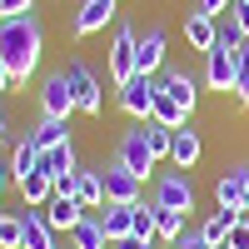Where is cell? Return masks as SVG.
<instances>
[{"label": "cell", "instance_id": "12", "mask_svg": "<svg viewBox=\"0 0 249 249\" xmlns=\"http://www.w3.org/2000/svg\"><path fill=\"white\" fill-rule=\"evenodd\" d=\"M45 219H50V230H55V234H60V230H65V234H70V230H75V224H80V219H85V204H80L75 195H55V199L45 204Z\"/></svg>", "mask_w": 249, "mask_h": 249}, {"label": "cell", "instance_id": "29", "mask_svg": "<svg viewBox=\"0 0 249 249\" xmlns=\"http://www.w3.org/2000/svg\"><path fill=\"white\" fill-rule=\"evenodd\" d=\"M219 249H249V214H239V219L230 224V239H224Z\"/></svg>", "mask_w": 249, "mask_h": 249}, {"label": "cell", "instance_id": "8", "mask_svg": "<svg viewBox=\"0 0 249 249\" xmlns=\"http://www.w3.org/2000/svg\"><path fill=\"white\" fill-rule=\"evenodd\" d=\"M100 179H105V204H140V175H130L124 164L115 160V164H105L100 170Z\"/></svg>", "mask_w": 249, "mask_h": 249}, {"label": "cell", "instance_id": "17", "mask_svg": "<svg viewBox=\"0 0 249 249\" xmlns=\"http://www.w3.org/2000/svg\"><path fill=\"white\" fill-rule=\"evenodd\" d=\"M100 230L110 234V244L124 239L135 230V204H105V210H100Z\"/></svg>", "mask_w": 249, "mask_h": 249}, {"label": "cell", "instance_id": "27", "mask_svg": "<svg viewBox=\"0 0 249 249\" xmlns=\"http://www.w3.org/2000/svg\"><path fill=\"white\" fill-rule=\"evenodd\" d=\"M234 100L249 105V40L239 45V70H234Z\"/></svg>", "mask_w": 249, "mask_h": 249}, {"label": "cell", "instance_id": "20", "mask_svg": "<svg viewBox=\"0 0 249 249\" xmlns=\"http://www.w3.org/2000/svg\"><path fill=\"white\" fill-rule=\"evenodd\" d=\"M150 120H160L164 130H184V124H190V110H184L175 95H164V90H160V95H155V110H150Z\"/></svg>", "mask_w": 249, "mask_h": 249}, {"label": "cell", "instance_id": "25", "mask_svg": "<svg viewBox=\"0 0 249 249\" xmlns=\"http://www.w3.org/2000/svg\"><path fill=\"white\" fill-rule=\"evenodd\" d=\"M140 130H144V144H150V155H155V160H170V140H175V130H164L160 120H144Z\"/></svg>", "mask_w": 249, "mask_h": 249}, {"label": "cell", "instance_id": "28", "mask_svg": "<svg viewBox=\"0 0 249 249\" xmlns=\"http://www.w3.org/2000/svg\"><path fill=\"white\" fill-rule=\"evenodd\" d=\"M20 234H25L20 214H0V249H20Z\"/></svg>", "mask_w": 249, "mask_h": 249}, {"label": "cell", "instance_id": "30", "mask_svg": "<svg viewBox=\"0 0 249 249\" xmlns=\"http://www.w3.org/2000/svg\"><path fill=\"white\" fill-rule=\"evenodd\" d=\"M170 249H214V244H210V239H204L199 230H184V234H179V239H175Z\"/></svg>", "mask_w": 249, "mask_h": 249}, {"label": "cell", "instance_id": "23", "mask_svg": "<svg viewBox=\"0 0 249 249\" xmlns=\"http://www.w3.org/2000/svg\"><path fill=\"white\" fill-rule=\"evenodd\" d=\"M40 170H45L50 179L75 175V144H55V150H45V155H40Z\"/></svg>", "mask_w": 249, "mask_h": 249}, {"label": "cell", "instance_id": "39", "mask_svg": "<svg viewBox=\"0 0 249 249\" xmlns=\"http://www.w3.org/2000/svg\"><path fill=\"white\" fill-rule=\"evenodd\" d=\"M244 5H249V0H244Z\"/></svg>", "mask_w": 249, "mask_h": 249}, {"label": "cell", "instance_id": "16", "mask_svg": "<svg viewBox=\"0 0 249 249\" xmlns=\"http://www.w3.org/2000/svg\"><path fill=\"white\" fill-rule=\"evenodd\" d=\"M160 90H164V95H175V100H179L184 110H195V100H199V80H195L190 70H164Z\"/></svg>", "mask_w": 249, "mask_h": 249}, {"label": "cell", "instance_id": "11", "mask_svg": "<svg viewBox=\"0 0 249 249\" xmlns=\"http://www.w3.org/2000/svg\"><path fill=\"white\" fill-rule=\"evenodd\" d=\"M160 65H164V30L150 25L140 35V50H135V75H155Z\"/></svg>", "mask_w": 249, "mask_h": 249}, {"label": "cell", "instance_id": "2", "mask_svg": "<svg viewBox=\"0 0 249 249\" xmlns=\"http://www.w3.org/2000/svg\"><path fill=\"white\" fill-rule=\"evenodd\" d=\"M135 50H140V30L120 20V25H115V50H110V80H115V90L135 75Z\"/></svg>", "mask_w": 249, "mask_h": 249}, {"label": "cell", "instance_id": "3", "mask_svg": "<svg viewBox=\"0 0 249 249\" xmlns=\"http://www.w3.org/2000/svg\"><path fill=\"white\" fill-rule=\"evenodd\" d=\"M155 204H160V210L190 214L195 210V184L184 179V175H175V170H164V175H155Z\"/></svg>", "mask_w": 249, "mask_h": 249}, {"label": "cell", "instance_id": "5", "mask_svg": "<svg viewBox=\"0 0 249 249\" xmlns=\"http://www.w3.org/2000/svg\"><path fill=\"white\" fill-rule=\"evenodd\" d=\"M110 15H120V0H80V10H75V20H70L75 40L100 35V30L110 25Z\"/></svg>", "mask_w": 249, "mask_h": 249}, {"label": "cell", "instance_id": "9", "mask_svg": "<svg viewBox=\"0 0 249 249\" xmlns=\"http://www.w3.org/2000/svg\"><path fill=\"white\" fill-rule=\"evenodd\" d=\"M65 75H70V90H75V110L80 115H100V80H95V70L85 60H75Z\"/></svg>", "mask_w": 249, "mask_h": 249}, {"label": "cell", "instance_id": "37", "mask_svg": "<svg viewBox=\"0 0 249 249\" xmlns=\"http://www.w3.org/2000/svg\"><path fill=\"white\" fill-rule=\"evenodd\" d=\"M5 135H10V124H5V115H0V140H5Z\"/></svg>", "mask_w": 249, "mask_h": 249}, {"label": "cell", "instance_id": "35", "mask_svg": "<svg viewBox=\"0 0 249 249\" xmlns=\"http://www.w3.org/2000/svg\"><path fill=\"white\" fill-rule=\"evenodd\" d=\"M5 90H15V80H10V70H5V65H0V95H5Z\"/></svg>", "mask_w": 249, "mask_h": 249}, {"label": "cell", "instance_id": "1", "mask_svg": "<svg viewBox=\"0 0 249 249\" xmlns=\"http://www.w3.org/2000/svg\"><path fill=\"white\" fill-rule=\"evenodd\" d=\"M40 50H45V35H40V20L35 15L0 20V65L10 70L15 85L30 80V70L40 65Z\"/></svg>", "mask_w": 249, "mask_h": 249}, {"label": "cell", "instance_id": "26", "mask_svg": "<svg viewBox=\"0 0 249 249\" xmlns=\"http://www.w3.org/2000/svg\"><path fill=\"white\" fill-rule=\"evenodd\" d=\"M155 210H160V204H155ZM184 219H190V214H179V210H160V239L175 244V239L184 234Z\"/></svg>", "mask_w": 249, "mask_h": 249}, {"label": "cell", "instance_id": "22", "mask_svg": "<svg viewBox=\"0 0 249 249\" xmlns=\"http://www.w3.org/2000/svg\"><path fill=\"white\" fill-rule=\"evenodd\" d=\"M170 160L179 164V170H190V164L199 160V135L184 124V130H175V140H170Z\"/></svg>", "mask_w": 249, "mask_h": 249}, {"label": "cell", "instance_id": "7", "mask_svg": "<svg viewBox=\"0 0 249 249\" xmlns=\"http://www.w3.org/2000/svg\"><path fill=\"white\" fill-rule=\"evenodd\" d=\"M214 204H219V210H239L244 214V204H249V164H230V170L219 175Z\"/></svg>", "mask_w": 249, "mask_h": 249}, {"label": "cell", "instance_id": "15", "mask_svg": "<svg viewBox=\"0 0 249 249\" xmlns=\"http://www.w3.org/2000/svg\"><path fill=\"white\" fill-rule=\"evenodd\" d=\"M30 140H35L40 155L55 150V144H70V120H50V115H40V124H30Z\"/></svg>", "mask_w": 249, "mask_h": 249}, {"label": "cell", "instance_id": "24", "mask_svg": "<svg viewBox=\"0 0 249 249\" xmlns=\"http://www.w3.org/2000/svg\"><path fill=\"white\" fill-rule=\"evenodd\" d=\"M234 219H239V210H214L210 219H204V224H199V234H204V239H210V244L219 249L224 239H230V224H234Z\"/></svg>", "mask_w": 249, "mask_h": 249}, {"label": "cell", "instance_id": "36", "mask_svg": "<svg viewBox=\"0 0 249 249\" xmlns=\"http://www.w3.org/2000/svg\"><path fill=\"white\" fill-rule=\"evenodd\" d=\"M5 179H10V164L0 160V195H5Z\"/></svg>", "mask_w": 249, "mask_h": 249}, {"label": "cell", "instance_id": "4", "mask_svg": "<svg viewBox=\"0 0 249 249\" xmlns=\"http://www.w3.org/2000/svg\"><path fill=\"white\" fill-rule=\"evenodd\" d=\"M40 110H45L50 120H70L75 115V90H70V75L65 70L45 75V85H40Z\"/></svg>", "mask_w": 249, "mask_h": 249}, {"label": "cell", "instance_id": "38", "mask_svg": "<svg viewBox=\"0 0 249 249\" xmlns=\"http://www.w3.org/2000/svg\"><path fill=\"white\" fill-rule=\"evenodd\" d=\"M244 214H249V204H244Z\"/></svg>", "mask_w": 249, "mask_h": 249}, {"label": "cell", "instance_id": "32", "mask_svg": "<svg viewBox=\"0 0 249 249\" xmlns=\"http://www.w3.org/2000/svg\"><path fill=\"white\" fill-rule=\"evenodd\" d=\"M230 20H234V30L249 40V5H244V0H234V5H230Z\"/></svg>", "mask_w": 249, "mask_h": 249}, {"label": "cell", "instance_id": "18", "mask_svg": "<svg viewBox=\"0 0 249 249\" xmlns=\"http://www.w3.org/2000/svg\"><path fill=\"white\" fill-rule=\"evenodd\" d=\"M35 170H40V150H35V140H30V135H20L15 155H10V179H15V184H25Z\"/></svg>", "mask_w": 249, "mask_h": 249}, {"label": "cell", "instance_id": "13", "mask_svg": "<svg viewBox=\"0 0 249 249\" xmlns=\"http://www.w3.org/2000/svg\"><path fill=\"white\" fill-rule=\"evenodd\" d=\"M20 224H25L20 249H55V230H50L45 210H25V214H20Z\"/></svg>", "mask_w": 249, "mask_h": 249}, {"label": "cell", "instance_id": "34", "mask_svg": "<svg viewBox=\"0 0 249 249\" xmlns=\"http://www.w3.org/2000/svg\"><path fill=\"white\" fill-rule=\"evenodd\" d=\"M230 5H234V0H199V10H204V15H224Z\"/></svg>", "mask_w": 249, "mask_h": 249}, {"label": "cell", "instance_id": "21", "mask_svg": "<svg viewBox=\"0 0 249 249\" xmlns=\"http://www.w3.org/2000/svg\"><path fill=\"white\" fill-rule=\"evenodd\" d=\"M70 244H75V249H110V234L100 230V214H85V219H80L75 230H70Z\"/></svg>", "mask_w": 249, "mask_h": 249}, {"label": "cell", "instance_id": "6", "mask_svg": "<svg viewBox=\"0 0 249 249\" xmlns=\"http://www.w3.org/2000/svg\"><path fill=\"white\" fill-rule=\"evenodd\" d=\"M155 95H160V85H155L150 75H130V80L120 85V110H124V115H135V120H150Z\"/></svg>", "mask_w": 249, "mask_h": 249}, {"label": "cell", "instance_id": "33", "mask_svg": "<svg viewBox=\"0 0 249 249\" xmlns=\"http://www.w3.org/2000/svg\"><path fill=\"white\" fill-rule=\"evenodd\" d=\"M155 239H140V234H124V239H115L110 249H150Z\"/></svg>", "mask_w": 249, "mask_h": 249}, {"label": "cell", "instance_id": "19", "mask_svg": "<svg viewBox=\"0 0 249 249\" xmlns=\"http://www.w3.org/2000/svg\"><path fill=\"white\" fill-rule=\"evenodd\" d=\"M20 199H25V210H45V204L55 199V179L45 170H35L25 184H20Z\"/></svg>", "mask_w": 249, "mask_h": 249}, {"label": "cell", "instance_id": "14", "mask_svg": "<svg viewBox=\"0 0 249 249\" xmlns=\"http://www.w3.org/2000/svg\"><path fill=\"white\" fill-rule=\"evenodd\" d=\"M184 40H190V50H210L214 40H219V25H214V15H204V10H190L184 15Z\"/></svg>", "mask_w": 249, "mask_h": 249}, {"label": "cell", "instance_id": "10", "mask_svg": "<svg viewBox=\"0 0 249 249\" xmlns=\"http://www.w3.org/2000/svg\"><path fill=\"white\" fill-rule=\"evenodd\" d=\"M120 164H124V170H130V175H140V179H150V170H155V155H150V144H144V130H130V135H124L120 140V155H115Z\"/></svg>", "mask_w": 249, "mask_h": 249}, {"label": "cell", "instance_id": "31", "mask_svg": "<svg viewBox=\"0 0 249 249\" xmlns=\"http://www.w3.org/2000/svg\"><path fill=\"white\" fill-rule=\"evenodd\" d=\"M35 0H0V20H15V15H30Z\"/></svg>", "mask_w": 249, "mask_h": 249}]
</instances>
